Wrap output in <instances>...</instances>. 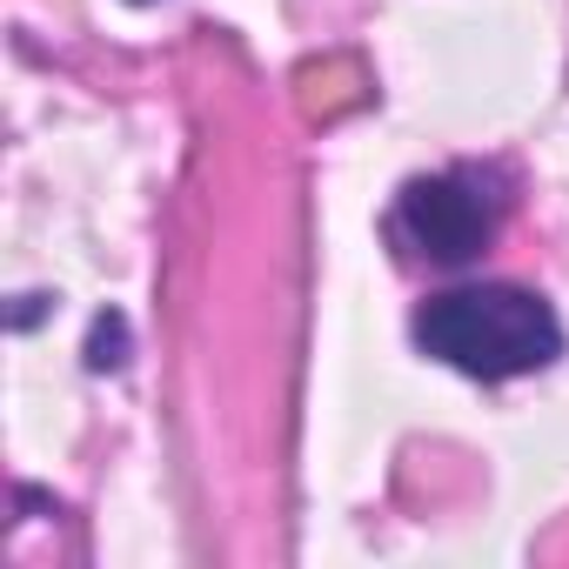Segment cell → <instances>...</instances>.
<instances>
[{
	"instance_id": "obj_1",
	"label": "cell",
	"mask_w": 569,
	"mask_h": 569,
	"mask_svg": "<svg viewBox=\"0 0 569 569\" xmlns=\"http://www.w3.org/2000/svg\"><path fill=\"white\" fill-rule=\"evenodd\" d=\"M416 342H422V356H436L476 382H509V376H536L562 356V322L536 289L476 281V289H449L416 309Z\"/></svg>"
},
{
	"instance_id": "obj_2",
	"label": "cell",
	"mask_w": 569,
	"mask_h": 569,
	"mask_svg": "<svg viewBox=\"0 0 569 569\" xmlns=\"http://www.w3.org/2000/svg\"><path fill=\"white\" fill-rule=\"evenodd\" d=\"M502 228V194L496 174L482 168H449V174H416L396 201V234L436 261V268H469Z\"/></svg>"
},
{
	"instance_id": "obj_3",
	"label": "cell",
	"mask_w": 569,
	"mask_h": 569,
	"mask_svg": "<svg viewBox=\"0 0 569 569\" xmlns=\"http://www.w3.org/2000/svg\"><path fill=\"white\" fill-rule=\"evenodd\" d=\"M128 362V322L121 316H101L94 322V342H88V369H121Z\"/></svg>"
}]
</instances>
